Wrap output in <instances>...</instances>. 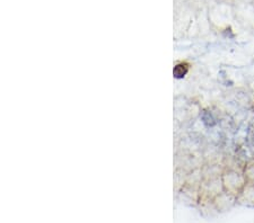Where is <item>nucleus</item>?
Returning <instances> with one entry per match:
<instances>
[{
  "label": "nucleus",
  "instance_id": "1",
  "mask_svg": "<svg viewBox=\"0 0 254 223\" xmlns=\"http://www.w3.org/2000/svg\"><path fill=\"white\" fill-rule=\"evenodd\" d=\"M243 201L249 205L254 206V181L249 180L245 182L244 187L241 190V195Z\"/></svg>",
  "mask_w": 254,
  "mask_h": 223
},
{
  "label": "nucleus",
  "instance_id": "2",
  "mask_svg": "<svg viewBox=\"0 0 254 223\" xmlns=\"http://www.w3.org/2000/svg\"><path fill=\"white\" fill-rule=\"evenodd\" d=\"M188 71H189V66L187 63H179L175 66L173 74L175 78L181 79L188 74Z\"/></svg>",
  "mask_w": 254,
  "mask_h": 223
}]
</instances>
